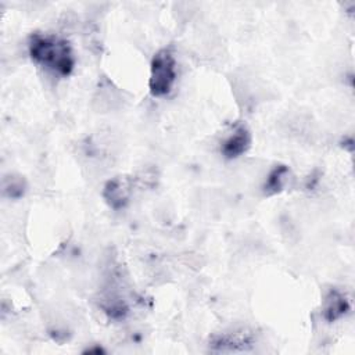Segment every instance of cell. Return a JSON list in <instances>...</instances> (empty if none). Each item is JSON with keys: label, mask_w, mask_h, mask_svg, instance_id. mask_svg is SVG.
I'll return each mask as SVG.
<instances>
[{"label": "cell", "mask_w": 355, "mask_h": 355, "mask_svg": "<svg viewBox=\"0 0 355 355\" xmlns=\"http://www.w3.org/2000/svg\"><path fill=\"white\" fill-rule=\"evenodd\" d=\"M290 179V168L287 165H276L273 166V169L269 172L265 183H263V194L265 196H273V194H277L280 193L287 182Z\"/></svg>", "instance_id": "7"}, {"label": "cell", "mask_w": 355, "mask_h": 355, "mask_svg": "<svg viewBox=\"0 0 355 355\" xmlns=\"http://www.w3.org/2000/svg\"><path fill=\"white\" fill-rule=\"evenodd\" d=\"M252 343V334L245 330L229 331L214 336L209 341V349L215 352H239L250 349L254 345Z\"/></svg>", "instance_id": "4"}, {"label": "cell", "mask_w": 355, "mask_h": 355, "mask_svg": "<svg viewBox=\"0 0 355 355\" xmlns=\"http://www.w3.org/2000/svg\"><path fill=\"white\" fill-rule=\"evenodd\" d=\"M3 194L8 198H19L24 196L26 190V183L22 176L18 175H8L4 176L3 183H1Z\"/></svg>", "instance_id": "8"}, {"label": "cell", "mask_w": 355, "mask_h": 355, "mask_svg": "<svg viewBox=\"0 0 355 355\" xmlns=\"http://www.w3.org/2000/svg\"><path fill=\"white\" fill-rule=\"evenodd\" d=\"M251 132L245 123H236L229 135L222 140L220 153L225 158L233 159L248 151L251 147Z\"/></svg>", "instance_id": "3"}, {"label": "cell", "mask_w": 355, "mask_h": 355, "mask_svg": "<svg viewBox=\"0 0 355 355\" xmlns=\"http://www.w3.org/2000/svg\"><path fill=\"white\" fill-rule=\"evenodd\" d=\"M28 50L31 58L49 68L54 73L68 76L75 67V58L69 43L53 35L33 33L29 36Z\"/></svg>", "instance_id": "1"}, {"label": "cell", "mask_w": 355, "mask_h": 355, "mask_svg": "<svg viewBox=\"0 0 355 355\" xmlns=\"http://www.w3.org/2000/svg\"><path fill=\"white\" fill-rule=\"evenodd\" d=\"M132 183L129 178L115 176L110 179L103 189V198L112 209H122L129 204Z\"/></svg>", "instance_id": "5"}, {"label": "cell", "mask_w": 355, "mask_h": 355, "mask_svg": "<svg viewBox=\"0 0 355 355\" xmlns=\"http://www.w3.org/2000/svg\"><path fill=\"white\" fill-rule=\"evenodd\" d=\"M85 352H97V354H100V352H104V349H103L101 347H97V348H87Z\"/></svg>", "instance_id": "9"}, {"label": "cell", "mask_w": 355, "mask_h": 355, "mask_svg": "<svg viewBox=\"0 0 355 355\" xmlns=\"http://www.w3.org/2000/svg\"><path fill=\"white\" fill-rule=\"evenodd\" d=\"M176 80V60L171 50H158L150 64L148 89L154 97L166 96Z\"/></svg>", "instance_id": "2"}, {"label": "cell", "mask_w": 355, "mask_h": 355, "mask_svg": "<svg viewBox=\"0 0 355 355\" xmlns=\"http://www.w3.org/2000/svg\"><path fill=\"white\" fill-rule=\"evenodd\" d=\"M351 309V304L344 293L337 288H331L322 300V318L331 323L345 316Z\"/></svg>", "instance_id": "6"}]
</instances>
